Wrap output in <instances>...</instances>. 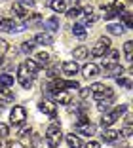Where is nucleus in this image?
<instances>
[{
	"label": "nucleus",
	"instance_id": "44",
	"mask_svg": "<svg viewBox=\"0 0 133 148\" xmlns=\"http://www.w3.org/2000/svg\"><path fill=\"white\" fill-rule=\"evenodd\" d=\"M0 110H4V101H0Z\"/></svg>",
	"mask_w": 133,
	"mask_h": 148
},
{
	"label": "nucleus",
	"instance_id": "23",
	"mask_svg": "<svg viewBox=\"0 0 133 148\" xmlns=\"http://www.w3.org/2000/svg\"><path fill=\"white\" fill-rule=\"evenodd\" d=\"M0 99L2 101H13V91L10 89V87H0Z\"/></svg>",
	"mask_w": 133,
	"mask_h": 148
},
{
	"label": "nucleus",
	"instance_id": "24",
	"mask_svg": "<svg viewBox=\"0 0 133 148\" xmlns=\"http://www.w3.org/2000/svg\"><path fill=\"white\" fill-rule=\"evenodd\" d=\"M107 29H108L110 34H122V32H124V25H122V23H112V25H108Z\"/></svg>",
	"mask_w": 133,
	"mask_h": 148
},
{
	"label": "nucleus",
	"instance_id": "15",
	"mask_svg": "<svg viewBox=\"0 0 133 148\" xmlns=\"http://www.w3.org/2000/svg\"><path fill=\"white\" fill-rule=\"evenodd\" d=\"M118 137H120V131H116V129H105V133H103L105 143H114Z\"/></svg>",
	"mask_w": 133,
	"mask_h": 148
},
{
	"label": "nucleus",
	"instance_id": "21",
	"mask_svg": "<svg viewBox=\"0 0 133 148\" xmlns=\"http://www.w3.org/2000/svg\"><path fill=\"white\" fill-rule=\"evenodd\" d=\"M65 139H67V143H69V146H70V148H80V146H82V140L78 139V137L74 135V133H70V135H67Z\"/></svg>",
	"mask_w": 133,
	"mask_h": 148
},
{
	"label": "nucleus",
	"instance_id": "19",
	"mask_svg": "<svg viewBox=\"0 0 133 148\" xmlns=\"http://www.w3.org/2000/svg\"><path fill=\"white\" fill-rule=\"evenodd\" d=\"M88 53H90V49H88L86 46H78V48H74L72 55H74V59H86Z\"/></svg>",
	"mask_w": 133,
	"mask_h": 148
},
{
	"label": "nucleus",
	"instance_id": "11",
	"mask_svg": "<svg viewBox=\"0 0 133 148\" xmlns=\"http://www.w3.org/2000/svg\"><path fill=\"white\" fill-rule=\"evenodd\" d=\"M34 42L42 44V46H50V44H53V36L50 32H38V34H34Z\"/></svg>",
	"mask_w": 133,
	"mask_h": 148
},
{
	"label": "nucleus",
	"instance_id": "26",
	"mask_svg": "<svg viewBox=\"0 0 133 148\" xmlns=\"http://www.w3.org/2000/svg\"><path fill=\"white\" fill-rule=\"evenodd\" d=\"M0 84L4 87H12L13 86V76L12 74H0Z\"/></svg>",
	"mask_w": 133,
	"mask_h": 148
},
{
	"label": "nucleus",
	"instance_id": "31",
	"mask_svg": "<svg viewBox=\"0 0 133 148\" xmlns=\"http://www.w3.org/2000/svg\"><path fill=\"white\" fill-rule=\"evenodd\" d=\"M127 2H129V0H116L114 4H112V8H114V10H116V12L120 13V12H122V10H124V6H125V4H127Z\"/></svg>",
	"mask_w": 133,
	"mask_h": 148
},
{
	"label": "nucleus",
	"instance_id": "22",
	"mask_svg": "<svg viewBox=\"0 0 133 148\" xmlns=\"http://www.w3.org/2000/svg\"><path fill=\"white\" fill-rule=\"evenodd\" d=\"M23 65L27 66V70H29V72H30V76H36V72H38V69H40V66L36 65V63L32 61V59H27V61L23 63Z\"/></svg>",
	"mask_w": 133,
	"mask_h": 148
},
{
	"label": "nucleus",
	"instance_id": "33",
	"mask_svg": "<svg viewBox=\"0 0 133 148\" xmlns=\"http://www.w3.org/2000/svg\"><path fill=\"white\" fill-rule=\"evenodd\" d=\"M80 13H82V10L78 8V6H72V8H70L69 12H67V15H69V17H78Z\"/></svg>",
	"mask_w": 133,
	"mask_h": 148
},
{
	"label": "nucleus",
	"instance_id": "13",
	"mask_svg": "<svg viewBox=\"0 0 133 148\" xmlns=\"http://www.w3.org/2000/svg\"><path fill=\"white\" fill-rule=\"evenodd\" d=\"M63 72L67 74V76H74V74L78 72V63L76 61H67V63H63Z\"/></svg>",
	"mask_w": 133,
	"mask_h": 148
},
{
	"label": "nucleus",
	"instance_id": "35",
	"mask_svg": "<svg viewBox=\"0 0 133 148\" xmlns=\"http://www.w3.org/2000/svg\"><path fill=\"white\" fill-rule=\"evenodd\" d=\"M8 49H10L8 42H6V40H2V38H0V57H4V53L8 51Z\"/></svg>",
	"mask_w": 133,
	"mask_h": 148
},
{
	"label": "nucleus",
	"instance_id": "28",
	"mask_svg": "<svg viewBox=\"0 0 133 148\" xmlns=\"http://www.w3.org/2000/svg\"><path fill=\"white\" fill-rule=\"evenodd\" d=\"M103 12H105V19H112V17H116V15H120V13L116 12L112 6H107V8H103Z\"/></svg>",
	"mask_w": 133,
	"mask_h": 148
},
{
	"label": "nucleus",
	"instance_id": "25",
	"mask_svg": "<svg viewBox=\"0 0 133 148\" xmlns=\"http://www.w3.org/2000/svg\"><path fill=\"white\" fill-rule=\"evenodd\" d=\"M72 32H74V36H78V38H86V34H88V32H86V27L80 25V23L72 27Z\"/></svg>",
	"mask_w": 133,
	"mask_h": 148
},
{
	"label": "nucleus",
	"instance_id": "8",
	"mask_svg": "<svg viewBox=\"0 0 133 148\" xmlns=\"http://www.w3.org/2000/svg\"><path fill=\"white\" fill-rule=\"evenodd\" d=\"M38 108H40V112L48 114L52 120H55V118H57V108H55V105H53L52 101H42V103L38 105Z\"/></svg>",
	"mask_w": 133,
	"mask_h": 148
},
{
	"label": "nucleus",
	"instance_id": "9",
	"mask_svg": "<svg viewBox=\"0 0 133 148\" xmlns=\"http://www.w3.org/2000/svg\"><path fill=\"white\" fill-rule=\"evenodd\" d=\"M122 74H124V66H122L120 63L105 66V76H108V78H120Z\"/></svg>",
	"mask_w": 133,
	"mask_h": 148
},
{
	"label": "nucleus",
	"instance_id": "18",
	"mask_svg": "<svg viewBox=\"0 0 133 148\" xmlns=\"http://www.w3.org/2000/svg\"><path fill=\"white\" fill-rule=\"evenodd\" d=\"M50 8H52L53 12L61 13V12H65V8H67V2H65V0H52V2H50Z\"/></svg>",
	"mask_w": 133,
	"mask_h": 148
},
{
	"label": "nucleus",
	"instance_id": "36",
	"mask_svg": "<svg viewBox=\"0 0 133 148\" xmlns=\"http://www.w3.org/2000/svg\"><path fill=\"white\" fill-rule=\"evenodd\" d=\"M65 87H69V89H78L80 84H78L76 80H69V82H65Z\"/></svg>",
	"mask_w": 133,
	"mask_h": 148
},
{
	"label": "nucleus",
	"instance_id": "16",
	"mask_svg": "<svg viewBox=\"0 0 133 148\" xmlns=\"http://www.w3.org/2000/svg\"><path fill=\"white\" fill-rule=\"evenodd\" d=\"M12 12L15 13V17H19V19H29V12H27L25 8H23L21 4H13V8H12Z\"/></svg>",
	"mask_w": 133,
	"mask_h": 148
},
{
	"label": "nucleus",
	"instance_id": "2",
	"mask_svg": "<svg viewBox=\"0 0 133 148\" xmlns=\"http://www.w3.org/2000/svg\"><path fill=\"white\" fill-rule=\"evenodd\" d=\"M90 93L95 97L97 101H103V99H112L114 97V93H112L110 87H107L105 84H91L90 86Z\"/></svg>",
	"mask_w": 133,
	"mask_h": 148
},
{
	"label": "nucleus",
	"instance_id": "30",
	"mask_svg": "<svg viewBox=\"0 0 133 148\" xmlns=\"http://www.w3.org/2000/svg\"><path fill=\"white\" fill-rule=\"evenodd\" d=\"M122 15V19H124V25L127 27V29H131L133 27V21H131V13L129 12H124V13H120Z\"/></svg>",
	"mask_w": 133,
	"mask_h": 148
},
{
	"label": "nucleus",
	"instance_id": "17",
	"mask_svg": "<svg viewBox=\"0 0 133 148\" xmlns=\"http://www.w3.org/2000/svg\"><path fill=\"white\" fill-rule=\"evenodd\" d=\"M44 27H46L50 32L59 31V19H57V17H50V19H46V21H44Z\"/></svg>",
	"mask_w": 133,
	"mask_h": 148
},
{
	"label": "nucleus",
	"instance_id": "1",
	"mask_svg": "<svg viewBox=\"0 0 133 148\" xmlns=\"http://www.w3.org/2000/svg\"><path fill=\"white\" fill-rule=\"evenodd\" d=\"M61 139H63V133H61L59 123H52L46 129V140L50 144V148H57L61 144Z\"/></svg>",
	"mask_w": 133,
	"mask_h": 148
},
{
	"label": "nucleus",
	"instance_id": "34",
	"mask_svg": "<svg viewBox=\"0 0 133 148\" xmlns=\"http://www.w3.org/2000/svg\"><path fill=\"white\" fill-rule=\"evenodd\" d=\"M10 135V127L6 123H0V139H6Z\"/></svg>",
	"mask_w": 133,
	"mask_h": 148
},
{
	"label": "nucleus",
	"instance_id": "3",
	"mask_svg": "<svg viewBox=\"0 0 133 148\" xmlns=\"http://www.w3.org/2000/svg\"><path fill=\"white\" fill-rule=\"evenodd\" d=\"M125 110H127V106H125V105H122V106H118V108H114L112 112H105V114H103V118H101V122H99V123H101L103 127H110L112 123H114L116 120L120 118V114H124Z\"/></svg>",
	"mask_w": 133,
	"mask_h": 148
},
{
	"label": "nucleus",
	"instance_id": "37",
	"mask_svg": "<svg viewBox=\"0 0 133 148\" xmlns=\"http://www.w3.org/2000/svg\"><path fill=\"white\" fill-rule=\"evenodd\" d=\"M57 70H59V66H52V69H50V70H48V76H50V78H55V76H57Z\"/></svg>",
	"mask_w": 133,
	"mask_h": 148
},
{
	"label": "nucleus",
	"instance_id": "40",
	"mask_svg": "<svg viewBox=\"0 0 133 148\" xmlns=\"http://www.w3.org/2000/svg\"><path fill=\"white\" fill-rule=\"evenodd\" d=\"M84 148H101V144H99L97 140H90V143H88Z\"/></svg>",
	"mask_w": 133,
	"mask_h": 148
},
{
	"label": "nucleus",
	"instance_id": "27",
	"mask_svg": "<svg viewBox=\"0 0 133 148\" xmlns=\"http://www.w3.org/2000/svg\"><path fill=\"white\" fill-rule=\"evenodd\" d=\"M97 108H99V112H108L110 110V99H103V101H99V105H97Z\"/></svg>",
	"mask_w": 133,
	"mask_h": 148
},
{
	"label": "nucleus",
	"instance_id": "20",
	"mask_svg": "<svg viewBox=\"0 0 133 148\" xmlns=\"http://www.w3.org/2000/svg\"><path fill=\"white\" fill-rule=\"evenodd\" d=\"M55 101L59 103V105H69L70 103V95L67 91H57L55 93Z\"/></svg>",
	"mask_w": 133,
	"mask_h": 148
},
{
	"label": "nucleus",
	"instance_id": "12",
	"mask_svg": "<svg viewBox=\"0 0 133 148\" xmlns=\"http://www.w3.org/2000/svg\"><path fill=\"white\" fill-rule=\"evenodd\" d=\"M32 61H34L38 66H48V65H50V53L40 51V53H36V55H34V59H32Z\"/></svg>",
	"mask_w": 133,
	"mask_h": 148
},
{
	"label": "nucleus",
	"instance_id": "43",
	"mask_svg": "<svg viewBox=\"0 0 133 148\" xmlns=\"http://www.w3.org/2000/svg\"><path fill=\"white\" fill-rule=\"evenodd\" d=\"M0 148H6V144H4V139H0Z\"/></svg>",
	"mask_w": 133,
	"mask_h": 148
},
{
	"label": "nucleus",
	"instance_id": "5",
	"mask_svg": "<svg viewBox=\"0 0 133 148\" xmlns=\"http://www.w3.org/2000/svg\"><path fill=\"white\" fill-rule=\"evenodd\" d=\"M110 49V40L108 38H99L95 46L91 48V55L93 57H105V53Z\"/></svg>",
	"mask_w": 133,
	"mask_h": 148
},
{
	"label": "nucleus",
	"instance_id": "45",
	"mask_svg": "<svg viewBox=\"0 0 133 148\" xmlns=\"http://www.w3.org/2000/svg\"><path fill=\"white\" fill-rule=\"evenodd\" d=\"M0 65H2V57H0Z\"/></svg>",
	"mask_w": 133,
	"mask_h": 148
},
{
	"label": "nucleus",
	"instance_id": "10",
	"mask_svg": "<svg viewBox=\"0 0 133 148\" xmlns=\"http://www.w3.org/2000/svg\"><path fill=\"white\" fill-rule=\"evenodd\" d=\"M76 131L78 133H84V135H88V137H91V135H95V125L90 123V122L76 123Z\"/></svg>",
	"mask_w": 133,
	"mask_h": 148
},
{
	"label": "nucleus",
	"instance_id": "38",
	"mask_svg": "<svg viewBox=\"0 0 133 148\" xmlns=\"http://www.w3.org/2000/svg\"><path fill=\"white\" fill-rule=\"evenodd\" d=\"M21 6H29V8H34V0H19Z\"/></svg>",
	"mask_w": 133,
	"mask_h": 148
},
{
	"label": "nucleus",
	"instance_id": "39",
	"mask_svg": "<svg viewBox=\"0 0 133 148\" xmlns=\"http://www.w3.org/2000/svg\"><path fill=\"white\" fill-rule=\"evenodd\" d=\"M124 137H131V122H127V125L124 127Z\"/></svg>",
	"mask_w": 133,
	"mask_h": 148
},
{
	"label": "nucleus",
	"instance_id": "32",
	"mask_svg": "<svg viewBox=\"0 0 133 148\" xmlns=\"http://www.w3.org/2000/svg\"><path fill=\"white\" fill-rule=\"evenodd\" d=\"M32 49H34V42H23V46H21L23 53H30Z\"/></svg>",
	"mask_w": 133,
	"mask_h": 148
},
{
	"label": "nucleus",
	"instance_id": "41",
	"mask_svg": "<svg viewBox=\"0 0 133 148\" xmlns=\"http://www.w3.org/2000/svg\"><path fill=\"white\" fill-rule=\"evenodd\" d=\"M6 148H25L21 143H12V144H6Z\"/></svg>",
	"mask_w": 133,
	"mask_h": 148
},
{
	"label": "nucleus",
	"instance_id": "7",
	"mask_svg": "<svg viewBox=\"0 0 133 148\" xmlns=\"http://www.w3.org/2000/svg\"><path fill=\"white\" fill-rule=\"evenodd\" d=\"M25 29V25H17V23L13 21L10 17H2L0 15V31H8V32H19Z\"/></svg>",
	"mask_w": 133,
	"mask_h": 148
},
{
	"label": "nucleus",
	"instance_id": "6",
	"mask_svg": "<svg viewBox=\"0 0 133 148\" xmlns=\"http://www.w3.org/2000/svg\"><path fill=\"white\" fill-rule=\"evenodd\" d=\"M17 80H19V84H21L23 89H30V86H32V76H30V72L27 70L25 65H19V69H17Z\"/></svg>",
	"mask_w": 133,
	"mask_h": 148
},
{
	"label": "nucleus",
	"instance_id": "29",
	"mask_svg": "<svg viewBox=\"0 0 133 148\" xmlns=\"http://www.w3.org/2000/svg\"><path fill=\"white\" fill-rule=\"evenodd\" d=\"M124 51H125V59L131 61V57H133V42H125L124 44Z\"/></svg>",
	"mask_w": 133,
	"mask_h": 148
},
{
	"label": "nucleus",
	"instance_id": "4",
	"mask_svg": "<svg viewBox=\"0 0 133 148\" xmlns=\"http://www.w3.org/2000/svg\"><path fill=\"white\" fill-rule=\"evenodd\" d=\"M25 120H27L25 106H21V105L13 106L12 112H10V123H12V125H21V123H25Z\"/></svg>",
	"mask_w": 133,
	"mask_h": 148
},
{
	"label": "nucleus",
	"instance_id": "14",
	"mask_svg": "<svg viewBox=\"0 0 133 148\" xmlns=\"http://www.w3.org/2000/svg\"><path fill=\"white\" fill-rule=\"evenodd\" d=\"M82 72H84L86 78H93V76H97V74H99V66L93 65V63H88V65L82 69Z\"/></svg>",
	"mask_w": 133,
	"mask_h": 148
},
{
	"label": "nucleus",
	"instance_id": "42",
	"mask_svg": "<svg viewBox=\"0 0 133 148\" xmlns=\"http://www.w3.org/2000/svg\"><path fill=\"white\" fill-rule=\"evenodd\" d=\"M80 95L84 97V99H86V97L90 95V87H84V89H82V91H80Z\"/></svg>",
	"mask_w": 133,
	"mask_h": 148
}]
</instances>
